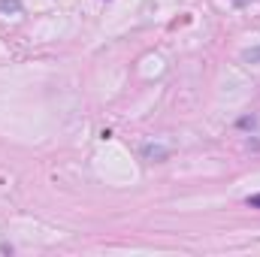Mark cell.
<instances>
[{
	"label": "cell",
	"mask_w": 260,
	"mask_h": 257,
	"mask_svg": "<svg viewBox=\"0 0 260 257\" xmlns=\"http://www.w3.org/2000/svg\"><path fill=\"white\" fill-rule=\"evenodd\" d=\"M142 154H145V157H157V160H164V157H167V151H164V148H157V145H145V148H142Z\"/></svg>",
	"instance_id": "cell-2"
},
{
	"label": "cell",
	"mask_w": 260,
	"mask_h": 257,
	"mask_svg": "<svg viewBox=\"0 0 260 257\" xmlns=\"http://www.w3.org/2000/svg\"><path fill=\"white\" fill-rule=\"evenodd\" d=\"M21 3L18 0H0V15H18Z\"/></svg>",
	"instance_id": "cell-1"
},
{
	"label": "cell",
	"mask_w": 260,
	"mask_h": 257,
	"mask_svg": "<svg viewBox=\"0 0 260 257\" xmlns=\"http://www.w3.org/2000/svg\"><path fill=\"white\" fill-rule=\"evenodd\" d=\"M233 6H248V3H254V0H230Z\"/></svg>",
	"instance_id": "cell-5"
},
{
	"label": "cell",
	"mask_w": 260,
	"mask_h": 257,
	"mask_svg": "<svg viewBox=\"0 0 260 257\" xmlns=\"http://www.w3.org/2000/svg\"><path fill=\"white\" fill-rule=\"evenodd\" d=\"M245 61H260V49H254V52H245Z\"/></svg>",
	"instance_id": "cell-4"
},
{
	"label": "cell",
	"mask_w": 260,
	"mask_h": 257,
	"mask_svg": "<svg viewBox=\"0 0 260 257\" xmlns=\"http://www.w3.org/2000/svg\"><path fill=\"white\" fill-rule=\"evenodd\" d=\"M245 203H248V206H251V209H260V194H254V197H248V200H245Z\"/></svg>",
	"instance_id": "cell-3"
}]
</instances>
